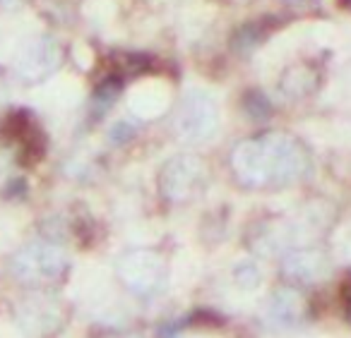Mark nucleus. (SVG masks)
<instances>
[{
	"mask_svg": "<svg viewBox=\"0 0 351 338\" xmlns=\"http://www.w3.org/2000/svg\"><path fill=\"white\" fill-rule=\"evenodd\" d=\"M231 170L243 187L284 190L306 178L311 156L296 137L287 132H265L236 146Z\"/></svg>",
	"mask_w": 351,
	"mask_h": 338,
	"instance_id": "nucleus-1",
	"label": "nucleus"
},
{
	"mask_svg": "<svg viewBox=\"0 0 351 338\" xmlns=\"http://www.w3.org/2000/svg\"><path fill=\"white\" fill-rule=\"evenodd\" d=\"M10 271L27 288H49L68 276L70 259L60 245L36 240L15 252L10 259Z\"/></svg>",
	"mask_w": 351,
	"mask_h": 338,
	"instance_id": "nucleus-2",
	"label": "nucleus"
},
{
	"mask_svg": "<svg viewBox=\"0 0 351 338\" xmlns=\"http://www.w3.org/2000/svg\"><path fill=\"white\" fill-rule=\"evenodd\" d=\"M116 274L135 298H156L169 285L166 261L152 250H132L118 259Z\"/></svg>",
	"mask_w": 351,
	"mask_h": 338,
	"instance_id": "nucleus-3",
	"label": "nucleus"
},
{
	"mask_svg": "<svg viewBox=\"0 0 351 338\" xmlns=\"http://www.w3.org/2000/svg\"><path fill=\"white\" fill-rule=\"evenodd\" d=\"M219 127V108L217 101L202 89H191L178 101L173 118L176 137L186 144H202L212 140Z\"/></svg>",
	"mask_w": 351,
	"mask_h": 338,
	"instance_id": "nucleus-4",
	"label": "nucleus"
},
{
	"mask_svg": "<svg viewBox=\"0 0 351 338\" xmlns=\"http://www.w3.org/2000/svg\"><path fill=\"white\" fill-rule=\"evenodd\" d=\"M63 63V51L51 36H29L20 44L12 58V70L25 84H41Z\"/></svg>",
	"mask_w": 351,
	"mask_h": 338,
	"instance_id": "nucleus-5",
	"label": "nucleus"
},
{
	"mask_svg": "<svg viewBox=\"0 0 351 338\" xmlns=\"http://www.w3.org/2000/svg\"><path fill=\"white\" fill-rule=\"evenodd\" d=\"M156 183H159V192L166 202H191L205 187V166L197 156L178 154L161 166Z\"/></svg>",
	"mask_w": 351,
	"mask_h": 338,
	"instance_id": "nucleus-6",
	"label": "nucleus"
},
{
	"mask_svg": "<svg viewBox=\"0 0 351 338\" xmlns=\"http://www.w3.org/2000/svg\"><path fill=\"white\" fill-rule=\"evenodd\" d=\"M282 276L293 285L320 283L330 276V257L320 247H296L284 255Z\"/></svg>",
	"mask_w": 351,
	"mask_h": 338,
	"instance_id": "nucleus-7",
	"label": "nucleus"
},
{
	"mask_svg": "<svg viewBox=\"0 0 351 338\" xmlns=\"http://www.w3.org/2000/svg\"><path fill=\"white\" fill-rule=\"evenodd\" d=\"M308 317V302L296 288H277L265 304V319L272 328H293Z\"/></svg>",
	"mask_w": 351,
	"mask_h": 338,
	"instance_id": "nucleus-8",
	"label": "nucleus"
},
{
	"mask_svg": "<svg viewBox=\"0 0 351 338\" xmlns=\"http://www.w3.org/2000/svg\"><path fill=\"white\" fill-rule=\"evenodd\" d=\"M166 103H169V94L156 87V84H142L130 96V108L140 118L161 116L166 111Z\"/></svg>",
	"mask_w": 351,
	"mask_h": 338,
	"instance_id": "nucleus-9",
	"label": "nucleus"
},
{
	"mask_svg": "<svg viewBox=\"0 0 351 338\" xmlns=\"http://www.w3.org/2000/svg\"><path fill=\"white\" fill-rule=\"evenodd\" d=\"M231 276H234L236 285L243 290H258L260 283H263V271H260V266L253 259L239 261L234 266V271H231Z\"/></svg>",
	"mask_w": 351,
	"mask_h": 338,
	"instance_id": "nucleus-10",
	"label": "nucleus"
},
{
	"mask_svg": "<svg viewBox=\"0 0 351 338\" xmlns=\"http://www.w3.org/2000/svg\"><path fill=\"white\" fill-rule=\"evenodd\" d=\"M22 322H25L27 328L34 326V331H41L39 324L51 322L53 326L58 324V312H56L53 307H49V304L34 302V304H29V307H27L25 312H22Z\"/></svg>",
	"mask_w": 351,
	"mask_h": 338,
	"instance_id": "nucleus-11",
	"label": "nucleus"
},
{
	"mask_svg": "<svg viewBox=\"0 0 351 338\" xmlns=\"http://www.w3.org/2000/svg\"><path fill=\"white\" fill-rule=\"evenodd\" d=\"M282 87L289 96H303V94H308L313 87H315V82H313V77H311L308 70H291V73L284 77Z\"/></svg>",
	"mask_w": 351,
	"mask_h": 338,
	"instance_id": "nucleus-12",
	"label": "nucleus"
},
{
	"mask_svg": "<svg viewBox=\"0 0 351 338\" xmlns=\"http://www.w3.org/2000/svg\"><path fill=\"white\" fill-rule=\"evenodd\" d=\"M132 137H135V127H132L130 122H116V125L111 127V132H108V142H111V144H125Z\"/></svg>",
	"mask_w": 351,
	"mask_h": 338,
	"instance_id": "nucleus-13",
	"label": "nucleus"
},
{
	"mask_svg": "<svg viewBox=\"0 0 351 338\" xmlns=\"http://www.w3.org/2000/svg\"><path fill=\"white\" fill-rule=\"evenodd\" d=\"M346 302H349V309H346V317H349V322H351V295H349V300H346Z\"/></svg>",
	"mask_w": 351,
	"mask_h": 338,
	"instance_id": "nucleus-14",
	"label": "nucleus"
},
{
	"mask_svg": "<svg viewBox=\"0 0 351 338\" xmlns=\"http://www.w3.org/2000/svg\"><path fill=\"white\" fill-rule=\"evenodd\" d=\"M116 338H137V336H116Z\"/></svg>",
	"mask_w": 351,
	"mask_h": 338,
	"instance_id": "nucleus-15",
	"label": "nucleus"
},
{
	"mask_svg": "<svg viewBox=\"0 0 351 338\" xmlns=\"http://www.w3.org/2000/svg\"><path fill=\"white\" fill-rule=\"evenodd\" d=\"M0 103H3V89H0Z\"/></svg>",
	"mask_w": 351,
	"mask_h": 338,
	"instance_id": "nucleus-16",
	"label": "nucleus"
},
{
	"mask_svg": "<svg viewBox=\"0 0 351 338\" xmlns=\"http://www.w3.org/2000/svg\"><path fill=\"white\" fill-rule=\"evenodd\" d=\"M0 3H12V0H0Z\"/></svg>",
	"mask_w": 351,
	"mask_h": 338,
	"instance_id": "nucleus-17",
	"label": "nucleus"
}]
</instances>
